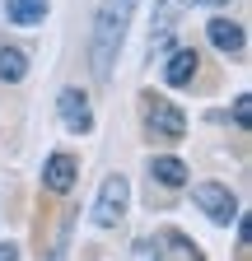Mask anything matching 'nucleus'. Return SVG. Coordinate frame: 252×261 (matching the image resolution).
I'll use <instances>...</instances> for the list:
<instances>
[{"label":"nucleus","mask_w":252,"mask_h":261,"mask_svg":"<svg viewBox=\"0 0 252 261\" xmlns=\"http://www.w3.org/2000/svg\"><path fill=\"white\" fill-rule=\"evenodd\" d=\"M140 0H103L98 5V19H93V38H89V65L98 80H112V65L126 47V28H131V14H136Z\"/></svg>","instance_id":"1"},{"label":"nucleus","mask_w":252,"mask_h":261,"mask_svg":"<svg viewBox=\"0 0 252 261\" xmlns=\"http://www.w3.org/2000/svg\"><path fill=\"white\" fill-rule=\"evenodd\" d=\"M140 117H145L149 140H164V145L187 140V112L173 103V98H164V93L145 89V93H140Z\"/></svg>","instance_id":"2"},{"label":"nucleus","mask_w":252,"mask_h":261,"mask_svg":"<svg viewBox=\"0 0 252 261\" xmlns=\"http://www.w3.org/2000/svg\"><path fill=\"white\" fill-rule=\"evenodd\" d=\"M126 210H131V182H126V173H108L103 187H98V196H93L89 219L98 228H112V224L126 219Z\"/></svg>","instance_id":"3"},{"label":"nucleus","mask_w":252,"mask_h":261,"mask_svg":"<svg viewBox=\"0 0 252 261\" xmlns=\"http://www.w3.org/2000/svg\"><path fill=\"white\" fill-rule=\"evenodd\" d=\"M192 201H196V210H206V219L219 224V228H229V224L238 219V201H234V191H229L224 182H196V187H192Z\"/></svg>","instance_id":"4"},{"label":"nucleus","mask_w":252,"mask_h":261,"mask_svg":"<svg viewBox=\"0 0 252 261\" xmlns=\"http://www.w3.org/2000/svg\"><path fill=\"white\" fill-rule=\"evenodd\" d=\"M192 5V0H154V23H149V61H159L173 51V28L178 14Z\"/></svg>","instance_id":"5"},{"label":"nucleus","mask_w":252,"mask_h":261,"mask_svg":"<svg viewBox=\"0 0 252 261\" xmlns=\"http://www.w3.org/2000/svg\"><path fill=\"white\" fill-rule=\"evenodd\" d=\"M75 182H80V159H75L70 149H56V154L42 159V187H47L52 196H70Z\"/></svg>","instance_id":"6"},{"label":"nucleus","mask_w":252,"mask_h":261,"mask_svg":"<svg viewBox=\"0 0 252 261\" xmlns=\"http://www.w3.org/2000/svg\"><path fill=\"white\" fill-rule=\"evenodd\" d=\"M56 112H61V121H66L70 136H89L93 130V108H89L84 89H61L56 93Z\"/></svg>","instance_id":"7"},{"label":"nucleus","mask_w":252,"mask_h":261,"mask_svg":"<svg viewBox=\"0 0 252 261\" xmlns=\"http://www.w3.org/2000/svg\"><path fill=\"white\" fill-rule=\"evenodd\" d=\"M206 38H210L215 51H224V56H243V47H247V28H243L238 19H229V14H215V19L206 23Z\"/></svg>","instance_id":"8"},{"label":"nucleus","mask_w":252,"mask_h":261,"mask_svg":"<svg viewBox=\"0 0 252 261\" xmlns=\"http://www.w3.org/2000/svg\"><path fill=\"white\" fill-rule=\"evenodd\" d=\"M196 61H201V56H196L192 47H173L168 61H164V84H168V89H187V84L196 80Z\"/></svg>","instance_id":"9"},{"label":"nucleus","mask_w":252,"mask_h":261,"mask_svg":"<svg viewBox=\"0 0 252 261\" xmlns=\"http://www.w3.org/2000/svg\"><path fill=\"white\" fill-rule=\"evenodd\" d=\"M187 177H192V168H187L182 159H173V154H154L149 159V182H159V187H187Z\"/></svg>","instance_id":"10"},{"label":"nucleus","mask_w":252,"mask_h":261,"mask_svg":"<svg viewBox=\"0 0 252 261\" xmlns=\"http://www.w3.org/2000/svg\"><path fill=\"white\" fill-rule=\"evenodd\" d=\"M52 10V0H5V19L14 28H38Z\"/></svg>","instance_id":"11"},{"label":"nucleus","mask_w":252,"mask_h":261,"mask_svg":"<svg viewBox=\"0 0 252 261\" xmlns=\"http://www.w3.org/2000/svg\"><path fill=\"white\" fill-rule=\"evenodd\" d=\"M23 75H28V51L0 42V80L5 84H23Z\"/></svg>","instance_id":"12"},{"label":"nucleus","mask_w":252,"mask_h":261,"mask_svg":"<svg viewBox=\"0 0 252 261\" xmlns=\"http://www.w3.org/2000/svg\"><path fill=\"white\" fill-rule=\"evenodd\" d=\"M164 243L173 247V256H178V261H206V256L196 252V243L187 238V233H178V228H164Z\"/></svg>","instance_id":"13"},{"label":"nucleus","mask_w":252,"mask_h":261,"mask_svg":"<svg viewBox=\"0 0 252 261\" xmlns=\"http://www.w3.org/2000/svg\"><path fill=\"white\" fill-rule=\"evenodd\" d=\"M247 121H252V93H238L234 98V126L247 130Z\"/></svg>","instance_id":"14"},{"label":"nucleus","mask_w":252,"mask_h":261,"mask_svg":"<svg viewBox=\"0 0 252 261\" xmlns=\"http://www.w3.org/2000/svg\"><path fill=\"white\" fill-rule=\"evenodd\" d=\"M136 252H140V261H164V252H159V247H154L149 238H145V243H136Z\"/></svg>","instance_id":"15"},{"label":"nucleus","mask_w":252,"mask_h":261,"mask_svg":"<svg viewBox=\"0 0 252 261\" xmlns=\"http://www.w3.org/2000/svg\"><path fill=\"white\" fill-rule=\"evenodd\" d=\"M247 238H252V224H247V219L238 215V247H247Z\"/></svg>","instance_id":"16"},{"label":"nucleus","mask_w":252,"mask_h":261,"mask_svg":"<svg viewBox=\"0 0 252 261\" xmlns=\"http://www.w3.org/2000/svg\"><path fill=\"white\" fill-rule=\"evenodd\" d=\"M0 261H19V247L14 243H0Z\"/></svg>","instance_id":"17"},{"label":"nucleus","mask_w":252,"mask_h":261,"mask_svg":"<svg viewBox=\"0 0 252 261\" xmlns=\"http://www.w3.org/2000/svg\"><path fill=\"white\" fill-rule=\"evenodd\" d=\"M192 5H210V10H219V5H229V0H192Z\"/></svg>","instance_id":"18"}]
</instances>
